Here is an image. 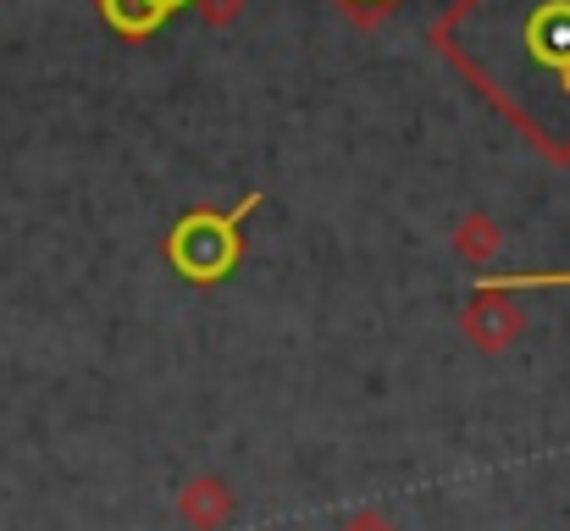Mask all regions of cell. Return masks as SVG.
Masks as SVG:
<instances>
[{"label": "cell", "instance_id": "5b68a950", "mask_svg": "<svg viewBox=\"0 0 570 531\" xmlns=\"http://www.w3.org/2000/svg\"><path fill=\"white\" fill-rule=\"evenodd\" d=\"M100 11H106V22L117 28V33H128V39H145V33H156L161 22H167V0H100Z\"/></svg>", "mask_w": 570, "mask_h": 531}, {"label": "cell", "instance_id": "8992f818", "mask_svg": "<svg viewBox=\"0 0 570 531\" xmlns=\"http://www.w3.org/2000/svg\"><path fill=\"white\" fill-rule=\"evenodd\" d=\"M194 11H199L210 28H227V22L244 11V0H194Z\"/></svg>", "mask_w": 570, "mask_h": 531}, {"label": "cell", "instance_id": "3957f363", "mask_svg": "<svg viewBox=\"0 0 570 531\" xmlns=\"http://www.w3.org/2000/svg\"><path fill=\"white\" fill-rule=\"evenodd\" d=\"M233 515H238V499H233V488L222 476L205 471V476H189L178 488V521L189 531H222Z\"/></svg>", "mask_w": 570, "mask_h": 531}, {"label": "cell", "instance_id": "277c9868", "mask_svg": "<svg viewBox=\"0 0 570 531\" xmlns=\"http://www.w3.org/2000/svg\"><path fill=\"white\" fill-rule=\"evenodd\" d=\"M499 244H504V233H499V222H493L488 210H471V216L454 227V255H460V266H488V260L499 255Z\"/></svg>", "mask_w": 570, "mask_h": 531}, {"label": "cell", "instance_id": "7a4b0ae2", "mask_svg": "<svg viewBox=\"0 0 570 531\" xmlns=\"http://www.w3.org/2000/svg\"><path fill=\"white\" fill-rule=\"evenodd\" d=\"M460 333H465V344L482 354H504L521 344V333H527V311L515 305V294L510 288H493V283H482L471 299H465V311H460Z\"/></svg>", "mask_w": 570, "mask_h": 531}, {"label": "cell", "instance_id": "52a82bcc", "mask_svg": "<svg viewBox=\"0 0 570 531\" xmlns=\"http://www.w3.org/2000/svg\"><path fill=\"white\" fill-rule=\"evenodd\" d=\"M333 531H399V521H387L382 510H355V515H344Z\"/></svg>", "mask_w": 570, "mask_h": 531}, {"label": "cell", "instance_id": "6da1fadb", "mask_svg": "<svg viewBox=\"0 0 570 531\" xmlns=\"http://www.w3.org/2000/svg\"><path fill=\"white\" fill-rule=\"evenodd\" d=\"M261 205V194H249V199H238L227 216H184L178 227H173V238H167V255H173V266L189 277V283H216V277H227L233 272V260H238V222L249 216Z\"/></svg>", "mask_w": 570, "mask_h": 531}, {"label": "cell", "instance_id": "ba28073f", "mask_svg": "<svg viewBox=\"0 0 570 531\" xmlns=\"http://www.w3.org/2000/svg\"><path fill=\"white\" fill-rule=\"evenodd\" d=\"M167 6H178V0H167Z\"/></svg>", "mask_w": 570, "mask_h": 531}]
</instances>
